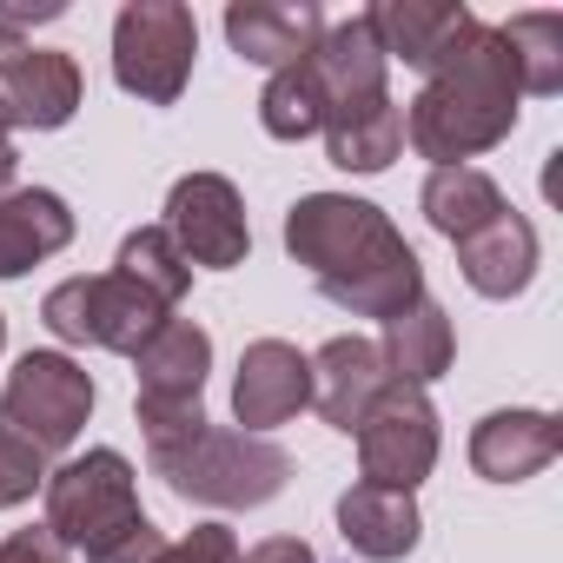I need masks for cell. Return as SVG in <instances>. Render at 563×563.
Instances as JSON below:
<instances>
[{
	"instance_id": "30",
	"label": "cell",
	"mask_w": 563,
	"mask_h": 563,
	"mask_svg": "<svg viewBox=\"0 0 563 563\" xmlns=\"http://www.w3.org/2000/svg\"><path fill=\"white\" fill-rule=\"evenodd\" d=\"M0 563H74V550H67L47 523H34V530L0 537Z\"/></svg>"
},
{
	"instance_id": "18",
	"label": "cell",
	"mask_w": 563,
	"mask_h": 563,
	"mask_svg": "<svg viewBox=\"0 0 563 563\" xmlns=\"http://www.w3.org/2000/svg\"><path fill=\"white\" fill-rule=\"evenodd\" d=\"M339 537L352 556L365 563H405L424 537V517H418V497L411 490H385V484H352L339 497Z\"/></svg>"
},
{
	"instance_id": "14",
	"label": "cell",
	"mask_w": 563,
	"mask_h": 563,
	"mask_svg": "<svg viewBox=\"0 0 563 563\" xmlns=\"http://www.w3.org/2000/svg\"><path fill=\"white\" fill-rule=\"evenodd\" d=\"M325 34L319 0H232L225 8V41L239 60L278 74V67H299Z\"/></svg>"
},
{
	"instance_id": "24",
	"label": "cell",
	"mask_w": 563,
	"mask_h": 563,
	"mask_svg": "<svg viewBox=\"0 0 563 563\" xmlns=\"http://www.w3.org/2000/svg\"><path fill=\"white\" fill-rule=\"evenodd\" d=\"M504 54H510V67H517V93H537V100H550V93H563V14H510L504 27Z\"/></svg>"
},
{
	"instance_id": "7",
	"label": "cell",
	"mask_w": 563,
	"mask_h": 563,
	"mask_svg": "<svg viewBox=\"0 0 563 563\" xmlns=\"http://www.w3.org/2000/svg\"><path fill=\"white\" fill-rule=\"evenodd\" d=\"M87 418H93V378L67 352H27L8 372V391H0V431H14L41 457L74 451Z\"/></svg>"
},
{
	"instance_id": "19",
	"label": "cell",
	"mask_w": 563,
	"mask_h": 563,
	"mask_svg": "<svg viewBox=\"0 0 563 563\" xmlns=\"http://www.w3.org/2000/svg\"><path fill=\"white\" fill-rule=\"evenodd\" d=\"M133 372H140V398H146V405H192V398L206 391V372H212V339H206V325L166 319V325L133 352Z\"/></svg>"
},
{
	"instance_id": "10",
	"label": "cell",
	"mask_w": 563,
	"mask_h": 563,
	"mask_svg": "<svg viewBox=\"0 0 563 563\" xmlns=\"http://www.w3.org/2000/svg\"><path fill=\"white\" fill-rule=\"evenodd\" d=\"M80 67L60 47H27L14 21H0V113L8 126L54 133L80 113Z\"/></svg>"
},
{
	"instance_id": "26",
	"label": "cell",
	"mask_w": 563,
	"mask_h": 563,
	"mask_svg": "<svg viewBox=\"0 0 563 563\" xmlns=\"http://www.w3.org/2000/svg\"><path fill=\"white\" fill-rule=\"evenodd\" d=\"M258 126H265L272 140H312V133H325V100H319L306 60H299V67H278V74L265 80V93H258Z\"/></svg>"
},
{
	"instance_id": "29",
	"label": "cell",
	"mask_w": 563,
	"mask_h": 563,
	"mask_svg": "<svg viewBox=\"0 0 563 563\" xmlns=\"http://www.w3.org/2000/svg\"><path fill=\"white\" fill-rule=\"evenodd\" d=\"M159 550H166V537L153 530V517H133V523H126V530H120L113 543H100V550H93L87 563H153Z\"/></svg>"
},
{
	"instance_id": "15",
	"label": "cell",
	"mask_w": 563,
	"mask_h": 563,
	"mask_svg": "<svg viewBox=\"0 0 563 563\" xmlns=\"http://www.w3.org/2000/svg\"><path fill=\"white\" fill-rule=\"evenodd\" d=\"M556 451H563V424L550 411H523V405L517 411H490L471 431V471L490 477V484H523V477L550 471Z\"/></svg>"
},
{
	"instance_id": "17",
	"label": "cell",
	"mask_w": 563,
	"mask_h": 563,
	"mask_svg": "<svg viewBox=\"0 0 563 563\" xmlns=\"http://www.w3.org/2000/svg\"><path fill=\"white\" fill-rule=\"evenodd\" d=\"M385 67H391V60L378 54L365 14L325 27L319 47L306 54V74H312V87H319V100H325V120L345 113V107H358V100H378V93H385Z\"/></svg>"
},
{
	"instance_id": "32",
	"label": "cell",
	"mask_w": 563,
	"mask_h": 563,
	"mask_svg": "<svg viewBox=\"0 0 563 563\" xmlns=\"http://www.w3.org/2000/svg\"><path fill=\"white\" fill-rule=\"evenodd\" d=\"M14 173H21V153H14V146H0V199L14 192Z\"/></svg>"
},
{
	"instance_id": "22",
	"label": "cell",
	"mask_w": 563,
	"mask_h": 563,
	"mask_svg": "<svg viewBox=\"0 0 563 563\" xmlns=\"http://www.w3.org/2000/svg\"><path fill=\"white\" fill-rule=\"evenodd\" d=\"M398 153H405V107L391 93L358 100L325 120V159L339 173H385Z\"/></svg>"
},
{
	"instance_id": "11",
	"label": "cell",
	"mask_w": 563,
	"mask_h": 563,
	"mask_svg": "<svg viewBox=\"0 0 563 563\" xmlns=\"http://www.w3.org/2000/svg\"><path fill=\"white\" fill-rule=\"evenodd\" d=\"M312 405V358L292 339H252L239 352V378H232V418L252 438H272L278 424H292Z\"/></svg>"
},
{
	"instance_id": "25",
	"label": "cell",
	"mask_w": 563,
	"mask_h": 563,
	"mask_svg": "<svg viewBox=\"0 0 563 563\" xmlns=\"http://www.w3.org/2000/svg\"><path fill=\"white\" fill-rule=\"evenodd\" d=\"M113 272H120V278H133L140 292H153L166 312H173V306L186 299V286H192V265L179 258V245L166 239V225H140V232H126V239H120Z\"/></svg>"
},
{
	"instance_id": "12",
	"label": "cell",
	"mask_w": 563,
	"mask_h": 563,
	"mask_svg": "<svg viewBox=\"0 0 563 563\" xmlns=\"http://www.w3.org/2000/svg\"><path fill=\"white\" fill-rule=\"evenodd\" d=\"M365 21H372L378 54L405 60L418 74H438L477 27V14L464 0H378V8H365Z\"/></svg>"
},
{
	"instance_id": "1",
	"label": "cell",
	"mask_w": 563,
	"mask_h": 563,
	"mask_svg": "<svg viewBox=\"0 0 563 563\" xmlns=\"http://www.w3.org/2000/svg\"><path fill=\"white\" fill-rule=\"evenodd\" d=\"M286 252L319 278V292L352 319H398L424 299V265L405 232L352 192H306L286 212Z\"/></svg>"
},
{
	"instance_id": "27",
	"label": "cell",
	"mask_w": 563,
	"mask_h": 563,
	"mask_svg": "<svg viewBox=\"0 0 563 563\" xmlns=\"http://www.w3.org/2000/svg\"><path fill=\"white\" fill-rule=\"evenodd\" d=\"M41 484H47V457L34 444H21L14 431H0V510L27 504Z\"/></svg>"
},
{
	"instance_id": "3",
	"label": "cell",
	"mask_w": 563,
	"mask_h": 563,
	"mask_svg": "<svg viewBox=\"0 0 563 563\" xmlns=\"http://www.w3.org/2000/svg\"><path fill=\"white\" fill-rule=\"evenodd\" d=\"M153 457V477H166L173 497L186 504H206V510H258L286 490L292 477V457L278 451L272 438H252V431H225V424H199L192 438L166 444V451H146Z\"/></svg>"
},
{
	"instance_id": "16",
	"label": "cell",
	"mask_w": 563,
	"mask_h": 563,
	"mask_svg": "<svg viewBox=\"0 0 563 563\" xmlns=\"http://www.w3.org/2000/svg\"><path fill=\"white\" fill-rule=\"evenodd\" d=\"M457 272H464V286L477 299H517L530 292V278H537V225L504 206L490 225H477L471 239H457Z\"/></svg>"
},
{
	"instance_id": "34",
	"label": "cell",
	"mask_w": 563,
	"mask_h": 563,
	"mask_svg": "<svg viewBox=\"0 0 563 563\" xmlns=\"http://www.w3.org/2000/svg\"><path fill=\"white\" fill-rule=\"evenodd\" d=\"M0 345H8V319H0Z\"/></svg>"
},
{
	"instance_id": "21",
	"label": "cell",
	"mask_w": 563,
	"mask_h": 563,
	"mask_svg": "<svg viewBox=\"0 0 563 563\" xmlns=\"http://www.w3.org/2000/svg\"><path fill=\"white\" fill-rule=\"evenodd\" d=\"M378 352H385V372L398 378V385H438L444 372H451V358H457V332H451V319H444V306L424 292L418 306H405L398 319H385V339H378Z\"/></svg>"
},
{
	"instance_id": "31",
	"label": "cell",
	"mask_w": 563,
	"mask_h": 563,
	"mask_svg": "<svg viewBox=\"0 0 563 563\" xmlns=\"http://www.w3.org/2000/svg\"><path fill=\"white\" fill-rule=\"evenodd\" d=\"M239 563H319V556H312L306 537H265V543H252Z\"/></svg>"
},
{
	"instance_id": "33",
	"label": "cell",
	"mask_w": 563,
	"mask_h": 563,
	"mask_svg": "<svg viewBox=\"0 0 563 563\" xmlns=\"http://www.w3.org/2000/svg\"><path fill=\"white\" fill-rule=\"evenodd\" d=\"M0 146H14V126H8V113H0Z\"/></svg>"
},
{
	"instance_id": "9",
	"label": "cell",
	"mask_w": 563,
	"mask_h": 563,
	"mask_svg": "<svg viewBox=\"0 0 563 563\" xmlns=\"http://www.w3.org/2000/svg\"><path fill=\"white\" fill-rule=\"evenodd\" d=\"M166 239L179 245L186 265H206V272H232L245 265L252 252V225H245V199L225 173H186L173 179L166 192Z\"/></svg>"
},
{
	"instance_id": "20",
	"label": "cell",
	"mask_w": 563,
	"mask_h": 563,
	"mask_svg": "<svg viewBox=\"0 0 563 563\" xmlns=\"http://www.w3.org/2000/svg\"><path fill=\"white\" fill-rule=\"evenodd\" d=\"M67 245H74V212H67L60 192L14 186L0 199V278H21V272H34L41 258H54Z\"/></svg>"
},
{
	"instance_id": "23",
	"label": "cell",
	"mask_w": 563,
	"mask_h": 563,
	"mask_svg": "<svg viewBox=\"0 0 563 563\" xmlns=\"http://www.w3.org/2000/svg\"><path fill=\"white\" fill-rule=\"evenodd\" d=\"M418 206H424L431 232H444V239L457 245V239H471L477 225H490L510 199H504V186H497L484 166H438V173L424 179Z\"/></svg>"
},
{
	"instance_id": "6",
	"label": "cell",
	"mask_w": 563,
	"mask_h": 563,
	"mask_svg": "<svg viewBox=\"0 0 563 563\" xmlns=\"http://www.w3.org/2000/svg\"><path fill=\"white\" fill-rule=\"evenodd\" d=\"M192 54H199V21L179 0H126L113 21V80L146 100V107H173L192 80Z\"/></svg>"
},
{
	"instance_id": "4",
	"label": "cell",
	"mask_w": 563,
	"mask_h": 563,
	"mask_svg": "<svg viewBox=\"0 0 563 563\" xmlns=\"http://www.w3.org/2000/svg\"><path fill=\"white\" fill-rule=\"evenodd\" d=\"M41 497H47V530L67 543V550H80V556H93L100 543H113L133 517H146L140 510V471L120 457V451H80V457H67V464H54L47 471V484H41Z\"/></svg>"
},
{
	"instance_id": "13",
	"label": "cell",
	"mask_w": 563,
	"mask_h": 563,
	"mask_svg": "<svg viewBox=\"0 0 563 563\" xmlns=\"http://www.w3.org/2000/svg\"><path fill=\"white\" fill-rule=\"evenodd\" d=\"M398 378L385 372V352H378V339H325L319 352H312V405H319V418L332 424V431H358L365 424V411L391 391Z\"/></svg>"
},
{
	"instance_id": "5",
	"label": "cell",
	"mask_w": 563,
	"mask_h": 563,
	"mask_svg": "<svg viewBox=\"0 0 563 563\" xmlns=\"http://www.w3.org/2000/svg\"><path fill=\"white\" fill-rule=\"evenodd\" d=\"M41 319L60 345H93V352H120L133 358L173 312L140 292L120 272H93V278H60V286L41 299Z\"/></svg>"
},
{
	"instance_id": "8",
	"label": "cell",
	"mask_w": 563,
	"mask_h": 563,
	"mask_svg": "<svg viewBox=\"0 0 563 563\" xmlns=\"http://www.w3.org/2000/svg\"><path fill=\"white\" fill-rule=\"evenodd\" d=\"M358 438V471L365 484H385V490H418L431 471H438V405L418 391V385H391L365 424L352 431Z\"/></svg>"
},
{
	"instance_id": "2",
	"label": "cell",
	"mask_w": 563,
	"mask_h": 563,
	"mask_svg": "<svg viewBox=\"0 0 563 563\" xmlns=\"http://www.w3.org/2000/svg\"><path fill=\"white\" fill-rule=\"evenodd\" d=\"M517 67L504 54V34L497 27H471V41L438 67L424 74L411 113H405V140L418 146V159L438 166H471L477 153L504 146L510 126H517Z\"/></svg>"
},
{
	"instance_id": "28",
	"label": "cell",
	"mask_w": 563,
	"mask_h": 563,
	"mask_svg": "<svg viewBox=\"0 0 563 563\" xmlns=\"http://www.w3.org/2000/svg\"><path fill=\"white\" fill-rule=\"evenodd\" d=\"M153 563H239V537H232L225 523H199V530H186L179 543H166Z\"/></svg>"
}]
</instances>
